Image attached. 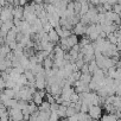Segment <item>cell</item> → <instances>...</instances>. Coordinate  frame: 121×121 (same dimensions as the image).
<instances>
[{"label":"cell","mask_w":121,"mask_h":121,"mask_svg":"<svg viewBox=\"0 0 121 121\" xmlns=\"http://www.w3.org/2000/svg\"><path fill=\"white\" fill-rule=\"evenodd\" d=\"M50 113H51V112L39 110V112H38V117H37V121H45V120H49V117H50Z\"/></svg>","instance_id":"10"},{"label":"cell","mask_w":121,"mask_h":121,"mask_svg":"<svg viewBox=\"0 0 121 121\" xmlns=\"http://www.w3.org/2000/svg\"><path fill=\"white\" fill-rule=\"evenodd\" d=\"M74 9H75V14H80V11H81V3L74 1Z\"/></svg>","instance_id":"26"},{"label":"cell","mask_w":121,"mask_h":121,"mask_svg":"<svg viewBox=\"0 0 121 121\" xmlns=\"http://www.w3.org/2000/svg\"><path fill=\"white\" fill-rule=\"evenodd\" d=\"M97 23H100V24H104L106 23V16H104V13H99L97 14Z\"/></svg>","instance_id":"25"},{"label":"cell","mask_w":121,"mask_h":121,"mask_svg":"<svg viewBox=\"0 0 121 121\" xmlns=\"http://www.w3.org/2000/svg\"><path fill=\"white\" fill-rule=\"evenodd\" d=\"M95 59V55L93 53V55H89V53H84V56H83V60L86 63H89V62H91V60H94Z\"/></svg>","instance_id":"21"},{"label":"cell","mask_w":121,"mask_h":121,"mask_svg":"<svg viewBox=\"0 0 121 121\" xmlns=\"http://www.w3.org/2000/svg\"><path fill=\"white\" fill-rule=\"evenodd\" d=\"M65 1H67V3H70V1H73V0H65Z\"/></svg>","instance_id":"42"},{"label":"cell","mask_w":121,"mask_h":121,"mask_svg":"<svg viewBox=\"0 0 121 121\" xmlns=\"http://www.w3.org/2000/svg\"><path fill=\"white\" fill-rule=\"evenodd\" d=\"M88 67H89V73H90V74H93L95 70H97V69H99V65H97V63L95 62V59L88 63Z\"/></svg>","instance_id":"19"},{"label":"cell","mask_w":121,"mask_h":121,"mask_svg":"<svg viewBox=\"0 0 121 121\" xmlns=\"http://www.w3.org/2000/svg\"><path fill=\"white\" fill-rule=\"evenodd\" d=\"M12 50H11V48L9 46V44H6V43H4V44H1L0 45V53H3L5 57L7 56V53H10Z\"/></svg>","instance_id":"13"},{"label":"cell","mask_w":121,"mask_h":121,"mask_svg":"<svg viewBox=\"0 0 121 121\" xmlns=\"http://www.w3.org/2000/svg\"><path fill=\"white\" fill-rule=\"evenodd\" d=\"M48 36H49V40L50 42H52V43H58L59 42V36H58V33H57V31L55 30V27H52L49 32H48Z\"/></svg>","instance_id":"6"},{"label":"cell","mask_w":121,"mask_h":121,"mask_svg":"<svg viewBox=\"0 0 121 121\" xmlns=\"http://www.w3.org/2000/svg\"><path fill=\"white\" fill-rule=\"evenodd\" d=\"M58 119H59V116H58L57 112H51V113H50V117H49L50 121H56V120H58Z\"/></svg>","instance_id":"27"},{"label":"cell","mask_w":121,"mask_h":121,"mask_svg":"<svg viewBox=\"0 0 121 121\" xmlns=\"http://www.w3.org/2000/svg\"><path fill=\"white\" fill-rule=\"evenodd\" d=\"M88 110H89V106H88L87 103H83V102H82V104H81V110H80V112L88 113Z\"/></svg>","instance_id":"33"},{"label":"cell","mask_w":121,"mask_h":121,"mask_svg":"<svg viewBox=\"0 0 121 121\" xmlns=\"http://www.w3.org/2000/svg\"><path fill=\"white\" fill-rule=\"evenodd\" d=\"M51 29H52V25H51V24H50L49 22H46L45 24H43V30H44V31H45L46 33H48V32H49V31H50Z\"/></svg>","instance_id":"29"},{"label":"cell","mask_w":121,"mask_h":121,"mask_svg":"<svg viewBox=\"0 0 121 121\" xmlns=\"http://www.w3.org/2000/svg\"><path fill=\"white\" fill-rule=\"evenodd\" d=\"M52 65H53V59H51L50 57H45L43 60L44 69H50V68H52Z\"/></svg>","instance_id":"15"},{"label":"cell","mask_w":121,"mask_h":121,"mask_svg":"<svg viewBox=\"0 0 121 121\" xmlns=\"http://www.w3.org/2000/svg\"><path fill=\"white\" fill-rule=\"evenodd\" d=\"M108 0H100V4H104V3H107Z\"/></svg>","instance_id":"41"},{"label":"cell","mask_w":121,"mask_h":121,"mask_svg":"<svg viewBox=\"0 0 121 121\" xmlns=\"http://www.w3.org/2000/svg\"><path fill=\"white\" fill-rule=\"evenodd\" d=\"M9 119H10L9 110L5 112V113H3V114H0V120H1V121H6V120H9Z\"/></svg>","instance_id":"30"},{"label":"cell","mask_w":121,"mask_h":121,"mask_svg":"<svg viewBox=\"0 0 121 121\" xmlns=\"http://www.w3.org/2000/svg\"><path fill=\"white\" fill-rule=\"evenodd\" d=\"M13 9L14 6L11 4H7L6 6L1 7V14H0V20L1 22H7L13 19Z\"/></svg>","instance_id":"1"},{"label":"cell","mask_w":121,"mask_h":121,"mask_svg":"<svg viewBox=\"0 0 121 121\" xmlns=\"http://www.w3.org/2000/svg\"><path fill=\"white\" fill-rule=\"evenodd\" d=\"M50 106H51V103L49 101H44L43 100V102L38 106V109L39 110H44V112H50Z\"/></svg>","instance_id":"14"},{"label":"cell","mask_w":121,"mask_h":121,"mask_svg":"<svg viewBox=\"0 0 121 121\" xmlns=\"http://www.w3.org/2000/svg\"><path fill=\"white\" fill-rule=\"evenodd\" d=\"M9 114H10V119H12L14 121L24 120V114L18 108H9Z\"/></svg>","instance_id":"3"},{"label":"cell","mask_w":121,"mask_h":121,"mask_svg":"<svg viewBox=\"0 0 121 121\" xmlns=\"http://www.w3.org/2000/svg\"><path fill=\"white\" fill-rule=\"evenodd\" d=\"M103 104H104V109H106L107 113H113V112L115 110L113 103H103Z\"/></svg>","instance_id":"22"},{"label":"cell","mask_w":121,"mask_h":121,"mask_svg":"<svg viewBox=\"0 0 121 121\" xmlns=\"http://www.w3.org/2000/svg\"><path fill=\"white\" fill-rule=\"evenodd\" d=\"M13 18L24 20V7L23 6H20V5L14 6V9H13Z\"/></svg>","instance_id":"5"},{"label":"cell","mask_w":121,"mask_h":121,"mask_svg":"<svg viewBox=\"0 0 121 121\" xmlns=\"http://www.w3.org/2000/svg\"><path fill=\"white\" fill-rule=\"evenodd\" d=\"M107 3H108V4H110V5H114V4H116V3H117V0H108Z\"/></svg>","instance_id":"39"},{"label":"cell","mask_w":121,"mask_h":121,"mask_svg":"<svg viewBox=\"0 0 121 121\" xmlns=\"http://www.w3.org/2000/svg\"><path fill=\"white\" fill-rule=\"evenodd\" d=\"M33 3H36V4H43L44 3V0H32Z\"/></svg>","instance_id":"40"},{"label":"cell","mask_w":121,"mask_h":121,"mask_svg":"<svg viewBox=\"0 0 121 121\" xmlns=\"http://www.w3.org/2000/svg\"><path fill=\"white\" fill-rule=\"evenodd\" d=\"M30 103L27 104V110H29V113L30 114H32V113H35V112H37V110H39L38 109V104H36L32 100L31 101H29Z\"/></svg>","instance_id":"16"},{"label":"cell","mask_w":121,"mask_h":121,"mask_svg":"<svg viewBox=\"0 0 121 121\" xmlns=\"http://www.w3.org/2000/svg\"><path fill=\"white\" fill-rule=\"evenodd\" d=\"M101 120H103V121H115L117 119H116V116L113 113H107L106 115H102L101 116Z\"/></svg>","instance_id":"17"},{"label":"cell","mask_w":121,"mask_h":121,"mask_svg":"<svg viewBox=\"0 0 121 121\" xmlns=\"http://www.w3.org/2000/svg\"><path fill=\"white\" fill-rule=\"evenodd\" d=\"M113 11L115 12V13H120L121 12V4H119V3H116V4H114L113 5Z\"/></svg>","instance_id":"28"},{"label":"cell","mask_w":121,"mask_h":121,"mask_svg":"<svg viewBox=\"0 0 121 121\" xmlns=\"http://www.w3.org/2000/svg\"><path fill=\"white\" fill-rule=\"evenodd\" d=\"M108 40H109V43H112V44H116L117 43V37L114 35V32H110V33H107V37H106Z\"/></svg>","instance_id":"20"},{"label":"cell","mask_w":121,"mask_h":121,"mask_svg":"<svg viewBox=\"0 0 121 121\" xmlns=\"http://www.w3.org/2000/svg\"><path fill=\"white\" fill-rule=\"evenodd\" d=\"M0 14H1V9H0Z\"/></svg>","instance_id":"44"},{"label":"cell","mask_w":121,"mask_h":121,"mask_svg":"<svg viewBox=\"0 0 121 121\" xmlns=\"http://www.w3.org/2000/svg\"><path fill=\"white\" fill-rule=\"evenodd\" d=\"M58 107H59V104H58L57 102H53V103H51V106H50V112H57Z\"/></svg>","instance_id":"32"},{"label":"cell","mask_w":121,"mask_h":121,"mask_svg":"<svg viewBox=\"0 0 121 121\" xmlns=\"http://www.w3.org/2000/svg\"><path fill=\"white\" fill-rule=\"evenodd\" d=\"M91 78H93V74H90V73H82L81 74V77H80V80L83 81L87 84H89V82L91 81Z\"/></svg>","instance_id":"12"},{"label":"cell","mask_w":121,"mask_h":121,"mask_svg":"<svg viewBox=\"0 0 121 121\" xmlns=\"http://www.w3.org/2000/svg\"><path fill=\"white\" fill-rule=\"evenodd\" d=\"M86 29H87V25H84L83 23L78 22L76 25H74L73 31H74V33L77 35V36H83V35H86Z\"/></svg>","instance_id":"4"},{"label":"cell","mask_w":121,"mask_h":121,"mask_svg":"<svg viewBox=\"0 0 121 121\" xmlns=\"http://www.w3.org/2000/svg\"><path fill=\"white\" fill-rule=\"evenodd\" d=\"M103 7H104L106 12H107V11H113V5H110V4H108V3H104V4H103Z\"/></svg>","instance_id":"36"},{"label":"cell","mask_w":121,"mask_h":121,"mask_svg":"<svg viewBox=\"0 0 121 121\" xmlns=\"http://www.w3.org/2000/svg\"><path fill=\"white\" fill-rule=\"evenodd\" d=\"M76 113H78V112L75 109L74 103H73L71 106L67 107V117H70V116H73V115H74V114H76Z\"/></svg>","instance_id":"18"},{"label":"cell","mask_w":121,"mask_h":121,"mask_svg":"<svg viewBox=\"0 0 121 121\" xmlns=\"http://www.w3.org/2000/svg\"><path fill=\"white\" fill-rule=\"evenodd\" d=\"M88 3L91 4V5H94V6H96V5L100 4V0H88Z\"/></svg>","instance_id":"38"},{"label":"cell","mask_w":121,"mask_h":121,"mask_svg":"<svg viewBox=\"0 0 121 121\" xmlns=\"http://www.w3.org/2000/svg\"><path fill=\"white\" fill-rule=\"evenodd\" d=\"M115 71H116V67H115V65H114V67H110V68H108L107 75L114 78V76H115Z\"/></svg>","instance_id":"23"},{"label":"cell","mask_w":121,"mask_h":121,"mask_svg":"<svg viewBox=\"0 0 121 121\" xmlns=\"http://www.w3.org/2000/svg\"><path fill=\"white\" fill-rule=\"evenodd\" d=\"M96 11H97L99 13H106V10H104V7H103V4L96 5Z\"/></svg>","instance_id":"31"},{"label":"cell","mask_w":121,"mask_h":121,"mask_svg":"<svg viewBox=\"0 0 121 121\" xmlns=\"http://www.w3.org/2000/svg\"><path fill=\"white\" fill-rule=\"evenodd\" d=\"M78 36L77 35H75V33H71L69 37H67V42H68V45L70 46V48H73L75 44H77L78 43Z\"/></svg>","instance_id":"7"},{"label":"cell","mask_w":121,"mask_h":121,"mask_svg":"<svg viewBox=\"0 0 121 121\" xmlns=\"http://www.w3.org/2000/svg\"><path fill=\"white\" fill-rule=\"evenodd\" d=\"M115 95H121V81H120L119 86H117L116 89H115Z\"/></svg>","instance_id":"37"},{"label":"cell","mask_w":121,"mask_h":121,"mask_svg":"<svg viewBox=\"0 0 121 121\" xmlns=\"http://www.w3.org/2000/svg\"><path fill=\"white\" fill-rule=\"evenodd\" d=\"M80 70H81V73H89V67H88V63H84Z\"/></svg>","instance_id":"35"},{"label":"cell","mask_w":121,"mask_h":121,"mask_svg":"<svg viewBox=\"0 0 121 121\" xmlns=\"http://www.w3.org/2000/svg\"><path fill=\"white\" fill-rule=\"evenodd\" d=\"M115 65V60L112 58V57H104V62H103V68L102 69H108L110 67H114Z\"/></svg>","instance_id":"9"},{"label":"cell","mask_w":121,"mask_h":121,"mask_svg":"<svg viewBox=\"0 0 121 121\" xmlns=\"http://www.w3.org/2000/svg\"><path fill=\"white\" fill-rule=\"evenodd\" d=\"M64 53L65 51L60 48L59 45H56L53 48V55H55V58H63L64 57Z\"/></svg>","instance_id":"8"},{"label":"cell","mask_w":121,"mask_h":121,"mask_svg":"<svg viewBox=\"0 0 121 121\" xmlns=\"http://www.w3.org/2000/svg\"><path fill=\"white\" fill-rule=\"evenodd\" d=\"M88 114L90 115L91 119L99 120V119H101V116H102V108H101L99 104H93V106L89 107Z\"/></svg>","instance_id":"2"},{"label":"cell","mask_w":121,"mask_h":121,"mask_svg":"<svg viewBox=\"0 0 121 121\" xmlns=\"http://www.w3.org/2000/svg\"><path fill=\"white\" fill-rule=\"evenodd\" d=\"M114 78H121V67H116V71H115Z\"/></svg>","instance_id":"34"},{"label":"cell","mask_w":121,"mask_h":121,"mask_svg":"<svg viewBox=\"0 0 121 121\" xmlns=\"http://www.w3.org/2000/svg\"><path fill=\"white\" fill-rule=\"evenodd\" d=\"M78 100H80V94H78V93H76V91H75V93H73V94H71V96H70V101H71L73 103H75V102H77Z\"/></svg>","instance_id":"24"},{"label":"cell","mask_w":121,"mask_h":121,"mask_svg":"<svg viewBox=\"0 0 121 121\" xmlns=\"http://www.w3.org/2000/svg\"><path fill=\"white\" fill-rule=\"evenodd\" d=\"M119 29H121V22H120V24H119Z\"/></svg>","instance_id":"43"},{"label":"cell","mask_w":121,"mask_h":121,"mask_svg":"<svg viewBox=\"0 0 121 121\" xmlns=\"http://www.w3.org/2000/svg\"><path fill=\"white\" fill-rule=\"evenodd\" d=\"M57 114H58L59 119H60V117H62V119L67 117V107H65L64 104H59V107H58V109H57Z\"/></svg>","instance_id":"11"}]
</instances>
